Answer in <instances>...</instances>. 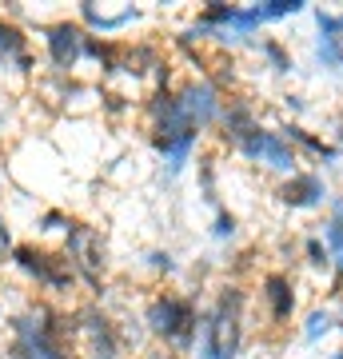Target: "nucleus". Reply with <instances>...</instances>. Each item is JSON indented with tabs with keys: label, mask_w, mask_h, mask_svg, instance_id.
<instances>
[{
	"label": "nucleus",
	"mask_w": 343,
	"mask_h": 359,
	"mask_svg": "<svg viewBox=\"0 0 343 359\" xmlns=\"http://www.w3.org/2000/svg\"><path fill=\"white\" fill-rule=\"evenodd\" d=\"M72 332H76V323L68 316L48 308H32L13 320L16 339L8 347V359H80L68 344Z\"/></svg>",
	"instance_id": "obj_1"
},
{
	"label": "nucleus",
	"mask_w": 343,
	"mask_h": 359,
	"mask_svg": "<svg viewBox=\"0 0 343 359\" xmlns=\"http://www.w3.org/2000/svg\"><path fill=\"white\" fill-rule=\"evenodd\" d=\"M144 323H148L152 335H160V339L176 347H191L196 344V327H203L200 308L188 295H156L148 311H144Z\"/></svg>",
	"instance_id": "obj_2"
},
{
	"label": "nucleus",
	"mask_w": 343,
	"mask_h": 359,
	"mask_svg": "<svg viewBox=\"0 0 343 359\" xmlns=\"http://www.w3.org/2000/svg\"><path fill=\"white\" fill-rule=\"evenodd\" d=\"M13 259H16V268L25 271V276H32L36 283H44V287H52V292L68 295L72 287H76L80 271L72 268L68 256H52V252H44V248H36V244H16Z\"/></svg>",
	"instance_id": "obj_3"
},
{
	"label": "nucleus",
	"mask_w": 343,
	"mask_h": 359,
	"mask_svg": "<svg viewBox=\"0 0 343 359\" xmlns=\"http://www.w3.org/2000/svg\"><path fill=\"white\" fill-rule=\"evenodd\" d=\"M64 256L72 259V268L84 276V280L100 292V271H104V244L100 236L92 228H84V224H72L68 228V236H64Z\"/></svg>",
	"instance_id": "obj_4"
},
{
	"label": "nucleus",
	"mask_w": 343,
	"mask_h": 359,
	"mask_svg": "<svg viewBox=\"0 0 343 359\" xmlns=\"http://www.w3.org/2000/svg\"><path fill=\"white\" fill-rule=\"evenodd\" d=\"M236 148H240L248 160H260V164H271V168H280V172H292L295 168V152H292V144L283 140L280 132H267V128H248L236 140Z\"/></svg>",
	"instance_id": "obj_5"
},
{
	"label": "nucleus",
	"mask_w": 343,
	"mask_h": 359,
	"mask_svg": "<svg viewBox=\"0 0 343 359\" xmlns=\"http://www.w3.org/2000/svg\"><path fill=\"white\" fill-rule=\"evenodd\" d=\"M84 40H88V32L80 25H72V20H56V25L44 28V44H48L52 68L56 72H72L76 60L84 56Z\"/></svg>",
	"instance_id": "obj_6"
},
{
	"label": "nucleus",
	"mask_w": 343,
	"mask_h": 359,
	"mask_svg": "<svg viewBox=\"0 0 343 359\" xmlns=\"http://www.w3.org/2000/svg\"><path fill=\"white\" fill-rule=\"evenodd\" d=\"M180 104H184L188 120H191L200 132L208 128L212 120H220V112H224L220 88L212 84V80H191V84H184V88H180Z\"/></svg>",
	"instance_id": "obj_7"
},
{
	"label": "nucleus",
	"mask_w": 343,
	"mask_h": 359,
	"mask_svg": "<svg viewBox=\"0 0 343 359\" xmlns=\"http://www.w3.org/2000/svg\"><path fill=\"white\" fill-rule=\"evenodd\" d=\"M80 332L88 335V355L92 359H116L120 355V332H116V323L104 316V311L88 308L80 311Z\"/></svg>",
	"instance_id": "obj_8"
},
{
	"label": "nucleus",
	"mask_w": 343,
	"mask_h": 359,
	"mask_svg": "<svg viewBox=\"0 0 343 359\" xmlns=\"http://www.w3.org/2000/svg\"><path fill=\"white\" fill-rule=\"evenodd\" d=\"M0 65H16V72H25V76L36 68L32 52H28V36L4 16H0Z\"/></svg>",
	"instance_id": "obj_9"
},
{
	"label": "nucleus",
	"mask_w": 343,
	"mask_h": 359,
	"mask_svg": "<svg viewBox=\"0 0 343 359\" xmlns=\"http://www.w3.org/2000/svg\"><path fill=\"white\" fill-rule=\"evenodd\" d=\"M323 196H328V188H323V180L316 172H300V176H292L280 188V200L288 208H316L323 204Z\"/></svg>",
	"instance_id": "obj_10"
},
{
	"label": "nucleus",
	"mask_w": 343,
	"mask_h": 359,
	"mask_svg": "<svg viewBox=\"0 0 343 359\" xmlns=\"http://www.w3.org/2000/svg\"><path fill=\"white\" fill-rule=\"evenodd\" d=\"M264 299H267V308H271V320L283 323L288 316H292V308H295L292 280H288L283 271H271V276H264Z\"/></svg>",
	"instance_id": "obj_11"
},
{
	"label": "nucleus",
	"mask_w": 343,
	"mask_h": 359,
	"mask_svg": "<svg viewBox=\"0 0 343 359\" xmlns=\"http://www.w3.org/2000/svg\"><path fill=\"white\" fill-rule=\"evenodd\" d=\"M80 16H84V25H92V28H100V32H116L120 25H128V20H136V8H124V13H116V16H104V13H96L92 4H80Z\"/></svg>",
	"instance_id": "obj_12"
},
{
	"label": "nucleus",
	"mask_w": 343,
	"mask_h": 359,
	"mask_svg": "<svg viewBox=\"0 0 343 359\" xmlns=\"http://www.w3.org/2000/svg\"><path fill=\"white\" fill-rule=\"evenodd\" d=\"M283 140H288V144L295 140V144H304L307 152L323 156V160H335V148H328V144L316 140V136H307V132H304V128H295V124H288V128H283Z\"/></svg>",
	"instance_id": "obj_13"
},
{
	"label": "nucleus",
	"mask_w": 343,
	"mask_h": 359,
	"mask_svg": "<svg viewBox=\"0 0 343 359\" xmlns=\"http://www.w3.org/2000/svg\"><path fill=\"white\" fill-rule=\"evenodd\" d=\"M319 60H323V68H331V72H339L343 68V36H319Z\"/></svg>",
	"instance_id": "obj_14"
},
{
	"label": "nucleus",
	"mask_w": 343,
	"mask_h": 359,
	"mask_svg": "<svg viewBox=\"0 0 343 359\" xmlns=\"http://www.w3.org/2000/svg\"><path fill=\"white\" fill-rule=\"evenodd\" d=\"M323 244H328V252L335 256V264L343 271V219H328L323 224Z\"/></svg>",
	"instance_id": "obj_15"
},
{
	"label": "nucleus",
	"mask_w": 343,
	"mask_h": 359,
	"mask_svg": "<svg viewBox=\"0 0 343 359\" xmlns=\"http://www.w3.org/2000/svg\"><path fill=\"white\" fill-rule=\"evenodd\" d=\"M331 311H311V316H307V327H304V339H319V335H328L331 332Z\"/></svg>",
	"instance_id": "obj_16"
},
{
	"label": "nucleus",
	"mask_w": 343,
	"mask_h": 359,
	"mask_svg": "<svg viewBox=\"0 0 343 359\" xmlns=\"http://www.w3.org/2000/svg\"><path fill=\"white\" fill-rule=\"evenodd\" d=\"M300 8H304V0H267L264 16L267 20H280V16H295Z\"/></svg>",
	"instance_id": "obj_17"
},
{
	"label": "nucleus",
	"mask_w": 343,
	"mask_h": 359,
	"mask_svg": "<svg viewBox=\"0 0 343 359\" xmlns=\"http://www.w3.org/2000/svg\"><path fill=\"white\" fill-rule=\"evenodd\" d=\"M260 52L271 60V68H276V72H288V68H292V60H288L283 44H276V40H264V44H260Z\"/></svg>",
	"instance_id": "obj_18"
},
{
	"label": "nucleus",
	"mask_w": 343,
	"mask_h": 359,
	"mask_svg": "<svg viewBox=\"0 0 343 359\" xmlns=\"http://www.w3.org/2000/svg\"><path fill=\"white\" fill-rule=\"evenodd\" d=\"M316 25H319V36H343V16H331V13H323V8H319Z\"/></svg>",
	"instance_id": "obj_19"
},
{
	"label": "nucleus",
	"mask_w": 343,
	"mask_h": 359,
	"mask_svg": "<svg viewBox=\"0 0 343 359\" xmlns=\"http://www.w3.org/2000/svg\"><path fill=\"white\" fill-rule=\"evenodd\" d=\"M40 228H44V231H64V236H68V228H72V219L64 216V212H44V219H40Z\"/></svg>",
	"instance_id": "obj_20"
},
{
	"label": "nucleus",
	"mask_w": 343,
	"mask_h": 359,
	"mask_svg": "<svg viewBox=\"0 0 343 359\" xmlns=\"http://www.w3.org/2000/svg\"><path fill=\"white\" fill-rule=\"evenodd\" d=\"M212 236H216V240H231V236H236V216H231V212H220Z\"/></svg>",
	"instance_id": "obj_21"
},
{
	"label": "nucleus",
	"mask_w": 343,
	"mask_h": 359,
	"mask_svg": "<svg viewBox=\"0 0 343 359\" xmlns=\"http://www.w3.org/2000/svg\"><path fill=\"white\" fill-rule=\"evenodd\" d=\"M307 259H311L316 268H328V244H323V240H307Z\"/></svg>",
	"instance_id": "obj_22"
},
{
	"label": "nucleus",
	"mask_w": 343,
	"mask_h": 359,
	"mask_svg": "<svg viewBox=\"0 0 343 359\" xmlns=\"http://www.w3.org/2000/svg\"><path fill=\"white\" fill-rule=\"evenodd\" d=\"M148 268L152 271H176V264H172V256H168V252H152V256H148Z\"/></svg>",
	"instance_id": "obj_23"
},
{
	"label": "nucleus",
	"mask_w": 343,
	"mask_h": 359,
	"mask_svg": "<svg viewBox=\"0 0 343 359\" xmlns=\"http://www.w3.org/2000/svg\"><path fill=\"white\" fill-rule=\"evenodd\" d=\"M200 180H203V196H208V200H216V184H212V160H203V164H200Z\"/></svg>",
	"instance_id": "obj_24"
},
{
	"label": "nucleus",
	"mask_w": 343,
	"mask_h": 359,
	"mask_svg": "<svg viewBox=\"0 0 343 359\" xmlns=\"http://www.w3.org/2000/svg\"><path fill=\"white\" fill-rule=\"evenodd\" d=\"M13 231H8V224H4V216H0V259L8 256V252H13Z\"/></svg>",
	"instance_id": "obj_25"
},
{
	"label": "nucleus",
	"mask_w": 343,
	"mask_h": 359,
	"mask_svg": "<svg viewBox=\"0 0 343 359\" xmlns=\"http://www.w3.org/2000/svg\"><path fill=\"white\" fill-rule=\"evenodd\" d=\"M152 359H180V355H172V351H164V355H152Z\"/></svg>",
	"instance_id": "obj_26"
},
{
	"label": "nucleus",
	"mask_w": 343,
	"mask_h": 359,
	"mask_svg": "<svg viewBox=\"0 0 343 359\" xmlns=\"http://www.w3.org/2000/svg\"><path fill=\"white\" fill-rule=\"evenodd\" d=\"M335 359H343V351H335Z\"/></svg>",
	"instance_id": "obj_27"
}]
</instances>
